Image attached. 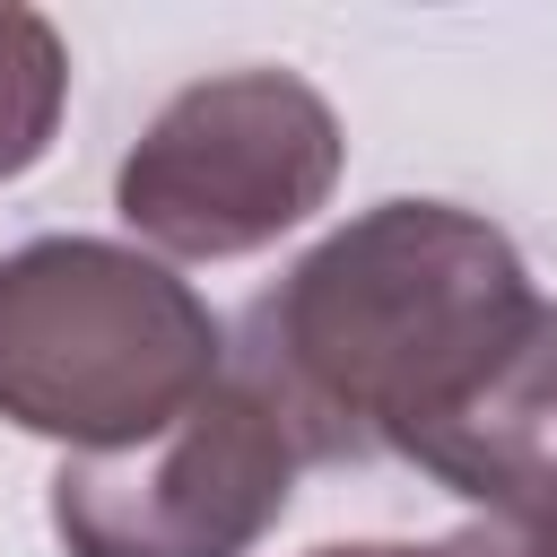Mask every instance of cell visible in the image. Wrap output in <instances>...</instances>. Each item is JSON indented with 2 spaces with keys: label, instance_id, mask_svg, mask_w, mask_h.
Here are the masks:
<instances>
[{
  "label": "cell",
  "instance_id": "7a4b0ae2",
  "mask_svg": "<svg viewBox=\"0 0 557 557\" xmlns=\"http://www.w3.org/2000/svg\"><path fill=\"white\" fill-rule=\"evenodd\" d=\"M226 383V322L165 261L44 235L0 261V418L70 453H131Z\"/></svg>",
  "mask_w": 557,
  "mask_h": 557
},
{
  "label": "cell",
  "instance_id": "8992f818",
  "mask_svg": "<svg viewBox=\"0 0 557 557\" xmlns=\"http://www.w3.org/2000/svg\"><path fill=\"white\" fill-rule=\"evenodd\" d=\"M313 557H505V548H496V522H479V531L435 540V548H409V540H348V548H313Z\"/></svg>",
  "mask_w": 557,
  "mask_h": 557
},
{
  "label": "cell",
  "instance_id": "3957f363",
  "mask_svg": "<svg viewBox=\"0 0 557 557\" xmlns=\"http://www.w3.org/2000/svg\"><path fill=\"white\" fill-rule=\"evenodd\" d=\"M339 113L296 70L183 87L113 174V209L174 261H235L305 226L339 183Z\"/></svg>",
  "mask_w": 557,
  "mask_h": 557
},
{
  "label": "cell",
  "instance_id": "5b68a950",
  "mask_svg": "<svg viewBox=\"0 0 557 557\" xmlns=\"http://www.w3.org/2000/svg\"><path fill=\"white\" fill-rule=\"evenodd\" d=\"M61 104H70V52H61L52 17L0 0V183L52 148Z\"/></svg>",
  "mask_w": 557,
  "mask_h": 557
},
{
  "label": "cell",
  "instance_id": "52a82bcc",
  "mask_svg": "<svg viewBox=\"0 0 557 557\" xmlns=\"http://www.w3.org/2000/svg\"><path fill=\"white\" fill-rule=\"evenodd\" d=\"M496 548H505V557H557V487H548L522 522H496Z\"/></svg>",
  "mask_w": 557,
  "mask_h": 557
},
{
  "label": "cell",
  "instance_id": "277c9868",
  "mask_svg": "<svg viewBox=\"0 0 557 557\" xmlns=\"http://www.w3.org/2000/svg\"><path fill=\"white\" fill-rule=\"evenodd\" d=\"M287 418L226 366L165 435L131 453H70L52 470V531L70 557H244L296 487Z\"/></svg>",
  "mask_w": 557,
  "mask_h": 557
},
{
  "label": "cell",
  "instance_id": "6da1fadb",
  "mask_svg": "<svg viewBox=\"0 0 557 557\" xmlns=\"http://www.w3.org/2000/svg\"><path fill=\"white\" fill-rule=\"evenodd\" d=\"M548 296L505 226L453 200H383L322 235L244 331V383L287 418L305 461H426L522 357Z\"/></svg>",
  "mask_w": 557,
  "mask_h": 557
}]
</instances>
